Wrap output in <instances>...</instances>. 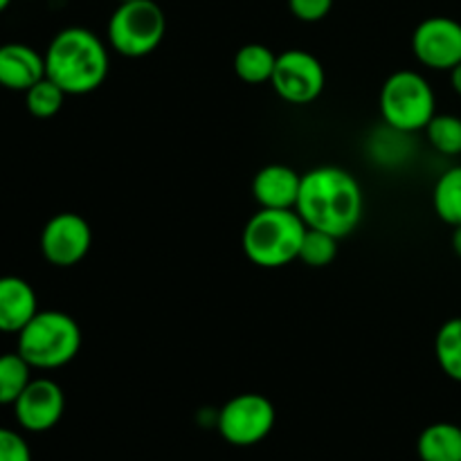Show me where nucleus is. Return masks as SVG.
<instances>
[{"label":"nucleus","instance_id":"f257e3e1","mask_svg":"<svg viewBox=\"0 0 461 461\" xmlns=\"http://www.w3.org/2000/svg\"><path fill=\"white\" fill-rule=\"evenodd\" d=\"M365 198L358 180L342 167L324 165L302 176L295 212L306 228L342 239L363 221Z\"/></svg>","mask_w":461,"mask_h":461},{"label":"nucleus","instance_id":"f03ea898","mask_svg":"<svg viewBox=\"0 0 461 461\" xmlns=\"http://www.w3.org/2000/svg\"><path fill=\"white\" fill-rule=\"evenodd\" d=\"M45 77L66 95H88L106 81L111 70L106 43L88 27L57 32L45 50Z\"/></svg>","mask_w":461,"mask_h":461},{"label":"nucleus","instance_id":"7ed1b4c3","mask_svg":"<svg viewBox=\"0 0 461 461\" xmlns=\"http://www.w3.org/2000/svg\"><path fill=\"white\" fill-rule=\"evenodd\" d=\"M304 234L306 223L295 210L259 207L243 228V255L259 268H282L300 257Z\"/></svg>","mask_w":461,"mask_h":461},{"label":"nucleus","instance_id":"20e7f679","mask_svg":"<svg viewBox=\"0 0 461 461\" xmlns=\"http://www.w3.org/2000/svg\"><path fill=\"white\" fill-rule=\"evenodd\" d=\"M81 349V327L63 311H39L16 340V351L32 369L66 367Z\"/></svg>","mask_w":461,"mask_h":461},{"label":"nucleus","instance_id":"39448f33","mask_svg":"<svg viewBox=\"0 0 461 461\" xmlns=\"http://www.w3.org/2000/svg\"><path fill=\"white\" fill-rule=\"evenodd\" d=\"M381 115L399 133L423 131L437 115V97L430 81L414 70H396L381 88Z\"/></svg>","mask_w":461,"mask_h":461},{"label":"nucleus","instance_id":"423d86ee","mask_svg":"<svg viewBox=\"0 0 461 461\" xmlns=\"http://www.w3.org/2000/svg\"><path fill=\"white\" fill-rule=\"evenodd\" d=\"M167 34V16L156 0L120 3L108 21V45L129 59L147 57L160 48Z\"/></svg>","mask_w":461,"mask_h":461},{"label":"nucleus","instance_id":"0eeeda50","mask_svg":"<svg viewBox=\"0 0 461 461\" xmlns=\"http://www.w3.org/2000/svg\"><path fill=\"white\" fill-rule=\"evenodd\" d=\"M275 419H277V412H275L273 401L257 392H246L230 399L221 408L216 426L228 444L248 448V446L261 444L273 432Z\"/></svg>","mask_w":461,"mask_h":461},{"label":"nucleus","instance_id":"6e6552de","mask_svg":"<svg viewBox=\"0 0 461 461\" xmlns=\"http://www.w3.org/2000/svg\"><path fill=\"white\" fill-rule=\"evenodd\" d=\"M270 84L286 104L304 106L322 95L327 75L322 61L315 54L293 48L277 54V66Z\"/></svg>","mask_w":461,"mask_h":461},{"label":"nucleus","instance_id":"1a4fd4ad","mask_svg":"<svg viewBox=\"0 0 461 461\" xmlns=\"http://www.w3.org/2000/svg\"><path fill=\"white\" fill-rule=\"evenodd\" d=\"M90 246H93L90 223L75 212L54 214L41 232V252L45 261L57 268H70L84 261Z\"/></svg>","mask_w":461,"mask_h":461},{"label":"nucleus","instance_id":"9d476101","mask_svg":"<svg viewBox=\"0 0 461 461\" xmlns=\"http://www.w3.org/2000/svg\"><path fill=\"white\" fill-rule=\"evenodd\" d=\"M412 52L421 66L450 72L461 63V23L448 16H430L412 32Z\"/></svg>","mask_w":461,"mask_h":461},{"label":"nucleus","instance_id":"9b49d317","mask_svg":"<svg viewBox=\"0 0 461 461\" xmlns=\"http://www.w3.org/2000/svg\"><path fill=\"white\" fill-rule=\"evenodd\" d=\"M14 408L18 426L27 432H48L61 421L66 410V394L52 378H32Z\"/></svg>","mask_w":461,"mask_h":461},{"label":"nucleus","instance_id":"f8f14e48","mask_svg":"<svg viewBox=\"0 0 461 461\" xmlns=\"http://www.w3.org/2000/svg\"><path fill=\"white\" fill-rule=\"evenodd\" d=\"M302 176L293 167L266 165L252 178V196L266 210H295Z\"/></svg>","mask_w":461,"mask_h":461},{"label":"nucleus","instance_id":"ddd939ff","mask_svg":"<svg viewBox=\"0 0 461 461\" xmlns=\"http://www.w3.org/2000/svg\"><path fill=\"white\" fill-rule=\"evenodd\" d=\"M45 77V57L25 43L0 45V86L14 93H27Z\"/></svg>","mask_w":461,"mask_h":461},{"label":"nucleus","instance_id":"4468645a","mask_svg":"<svg viewBox=\"0 0 461 461\" xmlns=\"http://www.w3.org/2000/svg\"><path fill=\"white\" fill-rule=\"evenodd\" d=\"M39 313V297L27 279L16 275L0 277V333H21Z\"/></svg>","mask_w":461,"mask_h":461},{"label":"nucleus","instance_id":"2eb2a0df","mask_svg":"<svg viewBox=\"0 0 461 461\" xmlns=\"http://www.w3.org/2000/svg\"><path fill=\"white\" fill-rule=\"evenodd\" d=\"M417 453L421 461H461V426L439 421L419 435Z\"/></svg>","mask_w":461,"mask_h":461},{"label":"nucleus","instance_id":"dca6fc26","mask_svg":"<svg viewBox=\"0 0 461 461\" xmlns=\"http://www.w3.org/2000/svg\"><path fill=\"white\" fill-rule=\"evenodd\" d=\"M275 66H277V54L264 43H248L234 54V72L239 79L250 86L268 84L273 79Z\"/></svg>","mask_w":461,"mask_h":461},{"label":"nucleus","instance_id":"f3484780","mask_svg":"<svg viewBox=\"0 0 461 461\" xmlns=\"http://www.w3.org/2000/svg\"><path fill=\"white\" fill-rule=\"evenodd\" d=\"M432 207L444 223L453 228L461 225V165L439 176L432 189Z\"/></svg>","mask_w":461,"mask_h":461},{"label":"nucleus","instance_id":"a211bd4d","mask_svg":"<svg viewBox=\"0 0 461 461\" xmlns=\"http://www.w3.org/2000/svg\"><path fill=\"white\" fill-rule=\"evenodd\" d=\"M435 356L441 372L461 383V318L446 320L435 338Z\"/></svg>","mask_w":461,"mask_h":461},{"label":"nucleus","instance_id":"6ab92c4d","mask_svg":"<svg viewBox=\"0 0 461 461\" xmlns=\"http://www.w3.org/2000/svg\"><path fill=\"white\" fill-rule=\"evenodd\" d=\"M32 381V365L18 351L0 354V405H14Z\"/></svg>","mask_w":461,"mask_h":461},{"label":"nucleus","instance_id":"aec40b11","mask_svg":"<svg viewBox=\"0 0 461 461\" xmlns=\"http://www.w3.org/2000/svg\"><path fill=\"white\" fill-rule=\"evenodd\" d=\"M428 142L441 156H459L461 153V117L450 115V113H437L426 126Z\"/></svg>","mask_w":461,"mask_h":461},{"label":"nucleus","instance_id":"412c9836","mask_svg":"<svg viewBox=\"0 0 461 461\" xmlns=\"http://www.w3.org/2000/svg\"><path fill=\"white\" fill-rule=\"evenodd\" d=\"M66 97L68 95L63 93L61 86H57L52 79L43 77V79L36 81L25 93V106L34 117L48 120V117H54L61 111Z\"/></svg>","mask_w":461,"mask_h":461},{"label":"nucleus","instance_id":"4be33fe9","mask_svg":"<svg viewBox=\"0 0 461 461\" xmlns=\"http://www.w3.org/2000/svg\"><path fill=\"white\" fill-rule=\"evenodd\" d=\"M338 257V237L333 234L322 232V230H311L306 228L304 241H302L300 257L302 261L309 268H324V266H331Z\"/></svg>","mask_w":461,"mask_h":461},{"label":"nucleus","instance_id":"5701e85b","mask_svg":"<svg viewBox=\"0 0 461 461\" xmlns=\"http://www.w3.org/2000/svg\"><path fill=\"white\" fill-rule=\"evenodd\" d=\"M0 461H32V450L25 437L3 426H0Z\"/></svg>","mask_w":461,"mask_h":461},{"label":"nucleus","instance_id":"b1692460","mask_svg":"<svg viewBox=\"0 0 461 461\" xmlns=\"http://www.w3.org/2000/svg\"><path fill=\"white\" fill-rule=\"evenodd\" d=\"M333 0H288V9L302 23H318L329 16Z\"/></svg>","mask_w":461,"mask_h":461},{"label":"nucleus","instance_id":"393cba45","mask_svg":"<svg viewBox=\"0 0 461 461\" xmlns=\"http://www.w3.org/2000/svg\"><path fill=\"white\" fill-rule=\"evenodd\" d=\"M450 84H453L455 93H457L461 97V63H457V66L450 70Z\"/></svg>","mask_w":461,"mask_h":461},{"label":"nucleus","instance_id":"a878e982","mask_svg":"<svg viewBox=\"0 0 461 461\" xmlns=\"http://www.w3.org/2000/svg\"><path fill=\"white\" fill-rule=\"evenodd\" d=\"M450 241H453L455 255H457L459 259H461V225H457V228H453V239H450Z\"/></svg>","mask_w":461,"mask_h":461},{"label":"nucleus","instance_id":"bb28decb","mask_svg":"<svg viewBox=\"0 0 461 461\" xmlns=\"http://www.w3.org/2000/svg\"><path fill=\"white\" fill-rule=\"evenodd\" d=\"M9 5H12V0H0V14H3Z\"/></svg>","mask_w":461,"mask_h":461},{"label":"nucleus","instance_id":"cd10ccee","mask_svg":"<svg viewBox=\"0 0 461 461\" xmlns=\"http://www.w3.org/2000/svg\"><path fill=\"white\" fill-rule=\"evenodd\" d=\"M120 3H131V0H120Z\"/></svg>","mask_w":461,"mask_h":461}]
</instances>
